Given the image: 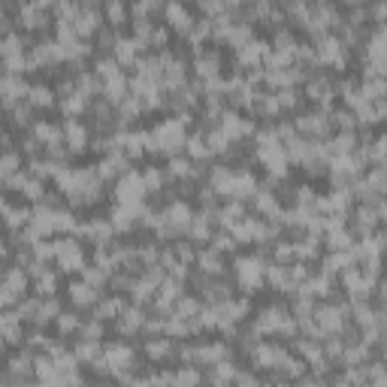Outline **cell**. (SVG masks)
Segmentation results:
<instances>
[{
	"instance_id": "cell-1",
	"label": "cell",
	"mask_w": 387,
	"mask_h": 387,
	"mask_svg": "<svg viewBox=\"0 0 387 387\" xmlns=\"http://www.w3.org/2000/svg\"><path fill=\"white\" fill-rule=\"evenodd\" d=\"M30 94H33V103H36V106H46V103H52V91H49V88H43V85H40V88H33Z\"/></svg>"
}]
</instances>
